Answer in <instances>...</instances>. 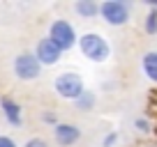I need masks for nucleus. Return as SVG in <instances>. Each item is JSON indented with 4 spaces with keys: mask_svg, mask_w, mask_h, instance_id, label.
<instances>
[{
    "mask_svg": "<svg viewBox=\"0 0 157 147\" xmlns=\"http://www.w3.org/2000/svg\"><path fill=\"white\" fill-rule=\"evenodd\" d=\"M116 142H118V131H111V133H106V136H104L102 147H113Z\"/></svg>",
    "mask_w": 157,
    "mask_h": 147,
    "instance_id": "nucleus-14",
    "label": "nucleus"
},
{
    "mask_svg": "<svg viewBox=\"0 0 157 147\" xmlns=\"http://www.w3.org/2000/svg\"><path fill=\"white\" fill-rule=\"evenodd\" d=\"M42 122H44V124H53V127L58 124V122H56V115H53V113H42Z\"/></svg>",
    "mask_w": 157,
    "mask_h": 147,
    "instance_id": "nucleus-17",
    "label": "nucleus"
},
{
    "mask_svg": "<svg viewBox=\"0 0 157 147\" xmlns=\"http://www.w3.org/2000/svg\"><path fill=\"white\" fill-rule=\"evenodd\" d=\"M53 44H58V48L63 51H69L74 46H78V34L74 30V25L69 23L67 19H56L53 23L49 25V34H46Z\"/></svg>",
    "mask_w": 157,
    "mask_h": 147,
    "instance_id": "nucleus-3",
    "label": "nucleus"
},
{
    "mask_svg": "<svg viewBox=\"0 0 157 147\" xmlns=\"http://www.w3.org/2000/svg\"><path fill=\"white\" fill-rule=\"evenodd\" d=\"M53 138L60 147H72L81 140V127L69 124V122H58L53 127Z\"/></svg>",
    "mask_w": 157,
    "mask_h": 147,
    "instance_id": "nucleus-7",
    "label": "nucleus"
},
{
    "mask_svg": "<svg viewBox=\"0 0 157 147\" xmlns=\"http://www.w3.org/2000/svg\"><path fill=\"white\" fill-rule=\"evenodd\" d=\"M74 12L81 19H95V16H99V5L95 0H76L74 2Z\"/></svg>",
    "mask_w": 157,
    "mask_h": 147,
    "instance_id": "nucleus-9",
    "label": "nucleus"
},
{
    "mask_svg": "<svg viewBox=\"0 0 157 147\" xmlns=\"http://www.w3.org/2000/svg\"><path fill=\"white\" fill-rule=\"evenodd\" d=\"M143 28H146V32L150 34V37L157 34V9H150L146 14V23H143Z\"/></svg>",
    "mask_w": 157,
    "mask_h": 147,
    "instance_id": "nucleus-12",
    "label": "nucleus"
},
{
    "mask_svg": "<svg viewBox=\"0 0 157 147\" xmlns=\"http://www.w3.org/2000/svg\"><path fill=\"white\" fill-rule=\"evenodd\" d=\"M78 51L90 62H106L111 55V46L99 32H86L78 37Z\"/></svg>",
    "mask_w": 157,
    "mask_h": 147,
    "instance_id": "nucleus-1",
    "label": "nucleus"
},
{
    "mask_svg": "<svg viewBox=\"0 0 157 147\" xmlns=\"http://www.w3.org/2000/svg\"><path fill=\"white\" fill-rule=\"evenodd\" d=\"M99 16L111 28H123L132 19V5L125 0H104L99 2Z\"/></svg>",
    "mask_w": 157,
    "mask_h": 147,
    "instance_id": "nucleus-2",
    "label": "nucleus"
},
{
    "mask_svg": "<svg viewBox=\"0 0 157 147\" xmlns=\"http://www.w3.org/2000/svg\"><path fill=\"white\" fill-rule=\"evenodd\" d=\"M23 147H49V145H46L44 138H30V140H25Z\"/></svg>",
    "mask_w": 157,
    "mask_h": 147,
    "instance_id": "nucleus-15",
    "label": "nucleus"
},
{
    "mask_svg": "<svg viewBox=\"0 0 157 147\" xmlns=\"http://www.w3.org/2000/svg\"><path fill=\"white\" fill-rule=\"evenodd\" d=\"M74 106H76V110H81V113H90V110H95V106H97V94L86 90V92L74 101Z\"/></svg>",
    "mask_w": 157,
    "mask_h": 147,
    "instance_id": "nucleus-11",
    "label": "nucleus"
},
{
    "mask_svg": "<svg viewBox=\"0 0 157 147\" xmlns=\"http://www.w3.org/2000/svg\"><path fill=\"white\" fill-rule=\"evenodd\" d=\"M35 55H37V60L42 62V67H53V64L60 62L63 51H60L58 44H53L49 37H42V39L37 41V46H35Z\"/></svg>",
    "mask_w": 157,
    "mask_h": 147,
    "instance_id": "nucleus-6",
    "label": "nucleus"
},
{
    "mask_svg": "<svg viewBox=\"0 0 157 147\" xmlns=\"http://www.w3.org/2000/svg\"><path fill=\"white\" fill-rule=\"evenodd\" d=\"M53 90H56L58 97L69 99V101H76V99L86 92V85H83V78H81L76 71H63V74L56 76Z\"/></svg>",
    "mask_w": 157,
    "mask_h": 147,
    "instance_id": "nucleus-4",
    "label": "nucleus"
},
{
    "mask_svg": "<svg viewBox=\"0 0 157 147\" xmlns=\"http://www.w3.org/2000/svg\"><path fill=\"white\" fill-rule=\"evenodd\" d=\"M0 147H19V145H16V140L12 136H5V133H2V136H0Z\"/></svg>",
    "mask_w": 157,
    "mask_h": 147,
    "instance_id": "nucleus-16",
    "label": "nucleus"
},
{
    "mask_svg": "<svg viewBox=\"0 0 157 147\" xmlns=\"http://www.w3.org/2000/svg\"><path fill=\"white\" fill-rule=\"evenodd\" d=\"M0 110H2V117L7 120V124H12V127L23 124V108L12 97H0Z\"/></svg>",
    "mask_w": 157,
    "mask_h": 147,
    "instance_id": "nucleus-8",
    "label": "nucleus"
},
{
    "mask_svg": "<svg viewBox=\"0 0 157 147\" xmlns=\"http://www.w3.org/2000/svg\"><path fill=\"white\" fill-rule=\"evenodd\" d=\"M42 62L37 60V55L30 53V51H21L19 55L12 62V71L19 81H35L42 76Z\"/></svg>",
    "mask_w": 157,
    "mask_h": 147,
    "instance_id": "nucleus-5",
    "label": "nucleus"
},
{
    "mask_svg": "<svg viewBox=\"0 0 157 147\" xmlns=\"http://www.w3.org/2000/svg\"><path fill=\"white\" fill-rule=\"evenodd\" d=\"M141 69L152 83H157V51H148L141 58Z\"/></svg>",
    "mask_w": 157,
    "mask_h": 147,
    "instance_id": "nucleus-10",
    "label": "nucleus"
},
{
    "mask_svg": "<svg viewBox=\"0 0 157 147\" xmlns=\"http://www.w3.org/2000/svg\"><path fill=\"white\" fill-rule=\"evenodd\" d=\"M134 129H136L139 133H150L152 124H150V120H146V117H136L134 120Z\"/></svg>",
    "mask_w": 157,
    "mask_h": 147,
    "instance_id": "nucleus-13",
    "label": "nucleus"
}]
</instances>
